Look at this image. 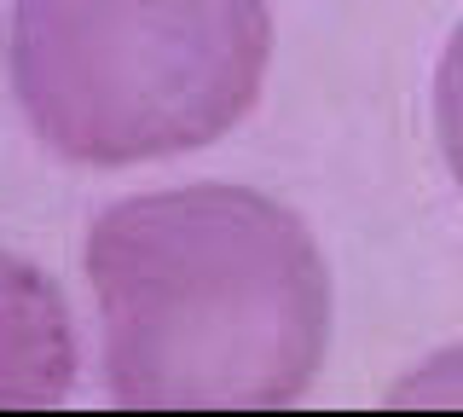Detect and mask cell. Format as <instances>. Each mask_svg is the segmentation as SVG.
Here are the masks:
<instances>
[{"mask_svg":"<svg viewBox=\"0 0 463 417\" xmlns=\"http://www.w3.org/2000/svg\"><path fill=\"white\" fill-rule=\"evenodd\" d=\"M116 406H296L330 348V267L296 209L197 180L99 209L81 243Z\"/></svg>","mask_w":463,"mask_h":417,"instance_id":"obj_1","label":"cell"},{"mask_svg":"<svg viewBox=\"0 0 463 417\" xmlns=\"http://www.w3.org/2000/svg\"><path fill=\"white\" fill-rule=\"evenodd\" d=\"M267 0H12V93L35 139L81 168L203 151L255 110Z\"/></svg>","mask_w":463,"mask_h":417,"instance_id":"obj_2","label":"cell"},{"mask_svg":"<svg viewBox=\"0 0 463 417\" xmlns=\"http://www.w3.org/2000/svg\"><path fill=\"white\" fill-rule=\"evenodd\" d=\"M434 139H440L446 175L463 192V24L446 35L440 64H434Z\"/></svg>","mask_w":463,"mask_h":417,"instance_id":"obj_3","label":"cell"}]
</instances>
